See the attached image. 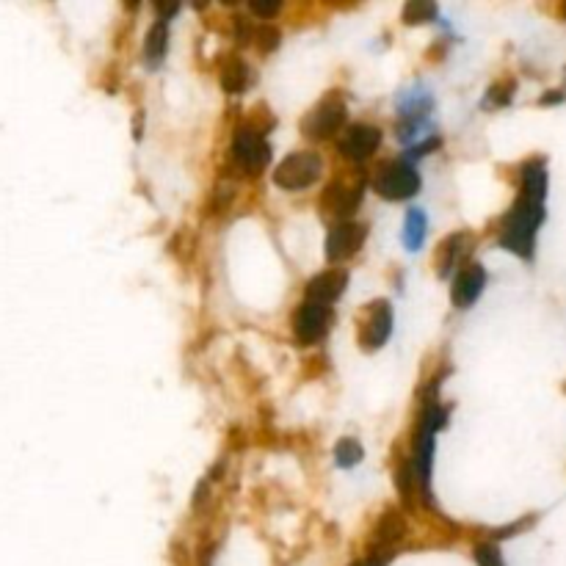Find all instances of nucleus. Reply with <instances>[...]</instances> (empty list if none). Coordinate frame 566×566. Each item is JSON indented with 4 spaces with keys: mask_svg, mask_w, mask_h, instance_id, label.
Wrapping results in <instances>:
<instances>
[{
    "mask_svg": "<svg viewBox=\"0 0 566 566\" xmlns=\"http://www.w3.org/2000/svg\"><path fill=\"white\" fill-rule=\"evenodd\" d=\"M544 197H547V166L544 161H528L522 166L520 199L503 219L500 230L503 249L531 260L536 249V232L544 221Z\"/></svg>",
    "mask_w": 566,
    "mask_h": 566,
    "instance_id": "1",
    "label": "nucleus"
},
{
    "mask_svg": "<svg viewBox=\"0 0 566 566\" xmlns=\"http://www.w3.org/2000/svg\"><path fill=\"white\" fill-rule=\"evenodd\" d=\"M373 191L384 199H412L420 191V174L409 161H387L373 172Z\"/></svg>",
    "mask_w": 566,
    "mask_h": 566,
    "instance_id": "2",
    "label": "nucleus"
},
{
    "mask_svg": "<svg viewBox=\"0 0 566 566\" xmlns=\"http://www.w3.org/2000/svg\"><path fill=\"white\" fill-rule=\"evenodd\" d=\"M321 177V158L315 152H293L279 163L274 180L285 191H301Z\"/></svg>",
    "mask_w": 566,
    "mask_h": 566,
    "instance_id": "3",
    "label": "nucleus"
},
{
    "mask_svg": "<svg viewBox=\"0 0 566 566\" xmlns=\"http://www.w3.org/2000/svg\"><path fill=\"white\" fill-rule=\"evenodd\" d=\"M343 125H346V105L340 103L337 97H332V100H324L304 119V133L310 139H329Z\"/></svg>",
    "mask_w": 566,
    "mask_h": 566,
    "instance_id": "4",
    "label": "nucleus"
},
{
    "mask_svg": "<svg viewBox=\"0 0 566 566\" xmlns=\"http://www.w3.org/2000/svg\"><path fill=\"white\" fill-rule=\"evenodd\" d=\"M232 152H235V158H238V163H241L243 169H249V172L263 169L268 163V158H271V147L266 144V139L249 128L235 130Z\"/></svg>",
    "mask_w": 566,
    "mask_h": 566,
    "instance_id": "5",
    "label": "nucleus"
},
{
    "mask_svg": "<svg viewBox=\"0 0 566 566\" xmlns=\"http://www.w3.org/2000/svg\"><path fill=\"white\" fill-rule=\"evenodd\" d=\"M379 144H382V130L373 125H351L340 139V152L348 161L362 163L379 150Z\"/></svg>",
    "mask_w": 566,
    "mask_h": 566,
    "instance_id": "6",
    "label": "nucleus"
},
{
    "mask_svg": "<svg viewBox=\"0 0 566 566\" xmlns=\"http://www.w3.org/2000/svg\"><path fill=\"white\" fill-rule=\"evenodd\" d=\"M326 326H329V310L321 304L304 301L293 315V332L301 343H318L326 335Z\"/></svg>",
    "mask_w": 566,
    "mask_h": 566,
    "instance_id": "7",
    "label": "nucleus"
},
{
    "mask_svg": "<svg viewBox=\"0 0 566 566\" xmlns=\"http://www.w3.org/2000/svg\"><path fill=\"white\" fill-rule=\"evenodd\" d=\"M362 241H365V227H362V224H354V221H343V224L332 227L329 238H326V257H329L332 263L346 260V257H351L354 252H359Z\"/></svg>",
    "mask_w": 566,
    "mask_h": 566,
    "instance_id": "8",
    "label": "nucleus"
},
{
    "mask_svg": "<svg viewBox=\"0 0 566 566\" xmlns=\"http://www.w3.org/2000/svg\"><path fill=\"white\" fill-rule=\"evenodd\" d=\"M390 332H393V310H390L387 301H376L373 307H368L359 340L365 348H382Z\"/></svg>",
    "mask_w": 566,
    "mask_h": 566,
    "instance_id": "9",
    "label": "nucleus"
},
{
    "mask_svg": "<svg viewBox=\"0 0 566 566\" xmlns=\"http://www.w3.org/2000/svg\"><path fill=\"white\" fill-rule=\"evenodd\" d=\"M484 285H486V271L478 263H470V266L464 268L462 274L456 277L453 282V290H451V299L456 307H473L478 296L484 293Z\"/></svg>",
    "mask_w": 566,
    "mask_h": 566,
    "instance_id": "10",
    "label": "nucleus"
},
{
    "mask_svg": "<svg viewBox=\"0 0 566 566\" xmlns=\"http://www.w3.org/2000/svg\"><path fill=\"white\" fill-rule=\"evenodd\" d=\"M348 285V271H324L318 277L312 279L310 288H307V296H310L312 304H332L335 299L343 296V290Z\"/></svg>",
    "mask_w": 566,
    "mask_h": 566,
    "instance_id": "11",
    "label": "nucleus"
},
{
    "mask_svg": "<svg viewBox=\"0 0 566 566\" xmlns=\"http://www.w3.org/2000/svg\"><path fill=\"white\" fill-rule=\"evenodd\" d=\"M359 205V191H348L343 185H332L324 194V210L337 219H346L348 213H354Z\"/></svg>",
    "mask_w": 566,
    "mask_h": 566,
    "instance_id": "12",
    "label": "nucleus"
},
{
    "mask_svg": "<svg viewBox=\"0 0 566 566\" xmlns=\"http://www.w3.org/2000/svg\"><path fill=\"white\" fill-rule=\"evenodd\" d=\"M246 83H249V67H246V61H241V58H230V61L224 64V70H221V86H224V92L230 94L243 92Z\"/></svg>",
    "mask_w": 566,
    "mask_h": 566,
    "instance_id": "13",
    "label": "nucleus"
},
{
    "mask_svg": "<svg viewBox=\"0 0 566 566\" xmlns=\"http://www.w3.org/2000/svg\"><path fill=\"white\" fill-rule=\"evenodd\" d=\"M166 42H169V28L163 20L152 25L150 34H147V42H144V56L150 64H161L163 56H166Z\"/></svg>",
    "mask_w": 566,
    "mask_h": 566,
    "instance_id": "14",
    "label": "nucleus"
},
{
    "mask_svg": "<svg viewBox=\"0 0 566 566\" xmlns=\"http://www.w3.org/2000/svg\"><path fill=\"white\" fill-rule=\"evenodd\" d=\"M423 238H426V213L423 210H409L406 213V227H404V243L409 252H415L423 246Z\"/></svg>",
    "mask_w": 566,
    "mask_h": 566,
    "instance_id": "15",
    "label": "nucleus"
},
{
    "mask_svg": "<svg viewBox=\"0 0 566 566\" xmlns=\"http://www.w3.org/2000/svg\"><path fill=\"white\" fill-rule=\"evenodd\" d=\"M464 241H467L464 235H453V238H448V241L442 243V252H439V274H442V277H448V274H451V268L459 263Z\"/></svg>",
    "mask_w": 566,
    "mask_h": 566,
    "instance_id": "16",
    "label": "nucleus"
},
{
    "mask_svg": "<svg viewBox=\"0 0 566 566\" xmlns=\"http://www.w3.org/2000/svg\"><path fill=\"white\" fill-rule=\"evenodd\" d=\"M335 459L340 467H357L362 462V445L357 439H340L335 448Z\"/></svg>",
    "mask_w": 566,
    "mask_h": 566,
    "instance_id": "17",
    "label": "nucleus"
},
{
    "mask_svg": "<svg viewBox=\"0 0 566 566\" xmlns=\"http://www.w3.org/2000/svg\"><path fill=\"white\" fill-rule=\"evenodd\" d=\"M401 536H404V520L393 511H387L379 522V539L382 542H398Z\"/></svg>",
    "mask_w": 566,
    "mask_h": 566,
    "instance_id": "18",
    "label": "nucleus"
},
{
    "mask_svg": "<svg viewBox=\"0 0 566 566\" xmlns=\"http://www.w3.org/2000/svg\"><path fill=\"white\" fill-rule=\"evenodd\" d=\"M434 17H437V6H431V3H409L404 9V20L409 25L426 23V20H434Z\"/></svg>",
    "mask_w": 566,
    "mask_h": 566,
    "instance_id": "19",
    "label": "nucleus"
},
{
    "mask_svg": "<svg viewBox=\"0 0 566 566\" xmlns=\"http://www.w3.org/2000/svg\"><path fill=\"white\" fill-rule=\"evenodd\" d=\"M475 561H478V566H506L495 544H478L475 547Z\"/></svg>",
    "mask_w": 566,
    "mask_h": 566,
    "instance_id": "20",
    "label": "nucleus"
},
{
    "mask_svg": "<svg viewBox=\"0 0 566 566\" xmlns=\"http://www.w3.org/2000/svg\"><path fill=\"white\" fill-rule=\"evenodd\" d=\"M257 45L263 47L266 53H271V50L279 45L277 28H271V25H260V31H257Z\"/></svg>",
    "mask_w": 566,
    "mask_h": 566,
    "instance_id": "21",
    "label": "nucleus"
},
{
    "mask_svg": "<svg viewBox=\"0 0 566 566\" xmlns=\"http://www.w3.org/2000/svg\"><path fill=\"white\" fill-rule=\"evenodd\" d=\"M511 94H514V83H506V86H495V89L489 92V103L506 105L511 100Z\"/></svg>",
    "mask_w": 566,
    "mask_h": 566,
    "instance_id": "22",
    "label": "nucleus"
},
{
    "mask_svg": "<svg viewBox=\"0 0 566 566\" xmlns=\"http://www.w3.org/2000/svg\"><path fill=\"white\" fill-rule=\"evenodd\" d=\"M252 12L260 14V17H274L279 12V3H263V0H255L252 3Z\"/></svg>",
    "mask_w": 566,
    "mask_h": 566,
    "instance_id": "23",
    "label": "nucleus"
},
{
    "mask_svg": "<svg viewBox=\"0 0 566 566\" xmlns=\"http://www.w3.org/2000/svg\"><path fill=\"white\" fill-rule=\"evenodd\" d=\"M359 566H382L379 561H368V564H359Z\"/></svg>",
    "mask_w": 566,
    "mask_h": 566,
    "instance_id": "24",
    "label": "nucleus"
},
{
    "mask_svg": "<svg viewBox=\"0 0 566 566\" xmlns=\"http://www.w3.org/2000/svg\"><path fill=\"white\" fill-rule=\"evenodd\" d=\"M564 17H566V6H564Z\"/></svg>",
    "mask_w": 566,
    "mask_h": 566,
    "instance_id": "25",
    "label": "nucleus"
}]
</instances>
